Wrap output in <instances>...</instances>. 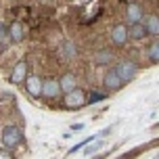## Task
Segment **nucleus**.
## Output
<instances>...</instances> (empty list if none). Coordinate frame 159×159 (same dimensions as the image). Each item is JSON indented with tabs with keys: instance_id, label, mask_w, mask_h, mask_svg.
<instances>
[{
	"instance_id": "1",
	"label": "nucleus",
	"mask_w": 159,
	"mask_h": 159,
	"mask_svg": "<svg viewBox=\"0 0 159 159\" xmlns=\"http://www.w3.org/2000/svg\"><path fill=\"white\" fill-rule=\"evenodd\" d=\"M0 140H2V144H4L7 149H15V147L21 144L23 134H21V130H19L17 126L8 124V126L2 128V132H0Z\"/></svg>"
},
{
	"instance_id": "2",
	"label": "nucleus",
	"mask_w": 159,
	"mask_h": 159,
	"mask_svg": "<svg viewBox=\"0 0 159 159\" xmlns=\"http://www.w3.org/2000/svg\"><path fill=\"white\" fill-rule=\"evenodd\" d=\"M115 71H117V75L121 78L124 84L126 82H132L138 75V63H134V61H119L115 65Z\"/></svg>"
},
{
	"instance_id": "3",
	"label": "nucleus",
	"mask_w": 159,
	"mask_h": 159,
	"mask_svg": "<svg viewBox=\"0 0 159 159\" xmlns=\"http://www.w3.org/2000/svg\"><path fill=\"white\" fill-rule=\"evenodd\" d=\"M65 107L67 109H80V107H84L88 103V96L84 90H80V88H73L71 92H67L65 94Z\"/></svg>"
},
{
	"instance_id": "4",
	"label": "nucleus",
	"mask_w": 159,
	"mask_h": 159,
	"mask_svg": "<svg viewBox=\"0 0 159 159\" xmlns=\"http://www.w3.org/2000/svg\"><path fill=\"white\" fill-rule=\"evenodd\" d=\"M42 88H44V80L40 78V75H27V80H25V90H27V94L32 96V98L42 96Z\"/></svg>"
},
{
	"instance_id": "5",
	"label": "nucleus",
	"mask_w": 159,
	"mask_h": 159,
	"mask_svg": "<svg viewBox=\"0 0 159 159\" xmlns=\"http://www.w3.org/2000/svg\"><path fill=\"white\" fill-rule=\"evenodd\" d=\"M121 78L117 75V71H115V67L113 69H107L105 71V75H103V86L109 90V92H115V90H119L121 88Z\"/></svg>"
},
{
	"instance_id": "6",
	"label": "nucleus",
	"mask_w": 159,
	"mask_h": 159,
	"mask_svg": "<svg viewBox=\"0 0 159 159\" xmlns=\"http://www.w3.org/2000/svg\"><path fill=\"white\" fill-rule=\"evenodd\" d=\"M130 40V32H128V25H115L111 30V42L113 46H126V42Z\"/></svg>"
},
{
	"instance_id": "7",
	"label": "nucleus",
	"mask_w": 159,
	"mask_h": 159,
	"mask_svg": "<svg viewBox=\"0 0 159 159\" xmlns=\"http://www.w3.org/2000/svg\"><path fill=\"white\" fill-rule=\"evenodd\" d=\"M63 92V88H61V82L55 78H48L44 80V88H42V96H46V98H59V94Z\"/></svg>"
},
{
	"instance_id": "8",
	"label": "nucleus",
	"mask_w": 159,
	"mask_h": 159,
	"mask_svg": "<svg viewBox=\"0 0 159 159\" xmlns=\"http://www.w3.org/2000/svg\"><path fill=\"white\" fill-rule=\"evenodd\" d=\"M27 67H30V65L25 63V61L15 63L13 71H11V84H15V86H19L21 82L25 84V80H27Z\"/></svg>"
},
{
	"instance_id": "9",
	"label": "nucleus",
	"mask_w": 159,
	"mask_h": 159,
	"mask_svg": "<svg viewBox=\"0 0 159 159\" xmlns=\"http://www.w3.org/2000/svg\"><path fill=\"white\" fill-rule=\"evenodd\" d=\"M128 32H130V40H136V42H140V40H144L147 36H149V32H147V25H144L143 21L130 23V25H128Z\"/></svg>"
},
{
	"instance_id": "10",
	"label": "nucleus",
	"mask_w": 159,
	"mask_h": 159,
	"mask_svg": "<svg viewBox=\"0 0 159 159\" xmlns=\"http://www.w3.org/2000/svg\"><path fill=\"white\" fill-rule=\"evenodd\" d=\"M143 15H144V11H143V7H140L138 2H130V4L126 7V19H128V23L143 21Z\"/></svg>"
},
{
	"instance_id": "11",
	"label": "nucleus",
	"mask_w": 159,
	"mask_h": 159,
	"mask_svg": "<svg viewBox=\"0 0 159 159\" xmlns=\"http://www.w3.org/2000/svg\"><path fill=\"white\" fill-rule=\"evenodd\" d=\"M8 32H11V40H13V42H21V40H25V36H27V27H25L21 21H15V23L8 27Z\"/></svg>"
},
{
	"instance_id": "12",
	"label": "nucleus",
	"mask_w": 159,
	"mask_h": 159,
	"mask_svg": "<svg viewBox=\"0 0 159 159\" xmlns=\"http://www.w3.org/2000/svg\"><path fill=\"white\" fill-rule=\"evenodd\" d=\"M113 59H115V55H113L109 48H98L96 55H94V61L98 65H109V63H113Z\"/></svg>"
},
{
	"instance_id": "13",
	"label": "nucleus",
	"mask_w": 159,
	"mask_h": 159,
	"mask_svg": "<svg viewBox=\"0 0 159 159\" xmlns=\"http://www.w3.org/2000/svg\"><path fill=\"white\" fill-rule=\"evenodd\" d=\"M61 88H63V92L67 94V92H71L73 88H78V78L73 75V73H65V75H61Z\"/></svg>"
},
{
	"instance_id": "14",
	"label": "nucleus",
	"mask_w": 159,
	"mask_h": 159,
	"mask_svg": "<svg viewBox=\"0 0 159 159\" xmlns=\"http://www.w3.org/2000/svg\"><path fill=\"white\" fill-rule=\"evenodd\" d=\"M144 25H147V32H149V36H155L157 38L159 36V15H149L147 17V21H144Z\"/></svg>"
},
{
	"instance_id": "15",
	"label": "nucleus",
	"mask_w": 159,
	"mask_h": 159,
	"mask_svg": "<svg viewBox=\"0 0 159 159\" xmlns=\"http://www.w3.org/2000/svg\"><path fill=\"white\" fill-rule=\"evenodd\" d=\"M61 57H63L65 61H71L78 57V46L73 44V42H63V46H61Z\"/></svg>"
},
{
	"instance_id": "16",
	"label": "nucleus",
	"mask_w": 159,
	"mask_h": 159,
	"mask_svg": "<svg viewBox=\"0 0 159 159\" xmlns=\"http://www.w3.org/2000/svg\"><path fill=\"white\" fill-rule=\"evenodd\" d=\"M147 55H149V61L159 63V36L151 42V46L147 48Z\"/></svg>"
},
{
	"instance_id": "17",
	"label": "nucleus",
	"mask_w": 159,
	"mask_h": 159,
	"mask_svg": "<svg viewBox=\"0 0 159 159\" xmlns=\"http://www.w3.org/2000/svg\"><path fill=\"white\" fill-rule=\"evenodd\" d=\"M103 98H107V94H103V92H96V90L88 92V105H96V103H101Z\"/></svg>"
},
{
	"instance_id": "18",
	"label": "nucleus",
	"mask_w": 159,
	"mask_h": 159,
	"mask_svg": "<svg viewBox=\"0 0 159 159\" xmlns=\"http://www.w3.org/2000/svg\"><path fill=\"white\" fill-rule=\"evenodd\" d=\"M94 138H96V136H90V138H86V140H82V143H78L75 147H71V149H69V155H71V153H75V151H80V149H82V147H86L88 143H92Z\"/></svg>"
},
{
	"instance_id": "19",
	"label": "nucleus",
	"mask_w": 159,
	"mask_h": 159,
	"mask_svg": "<svg viewBox=\"0 0 159 159\" xmlns=\"http://www.w3.org/2000/svg\"><path fill=\"white\" fill-rule=\"evenodd\" d=\"M86 147H88L86 149V157H88V155H94V153L101 149V143H92V144H86Z\"/></svg>"
},
{
	"instance_id": "20",
	"label": "nucleus",
	"mask_w": 159,
	"mask_h": 159,
	"mask_svg": "<svg viewBox=\"0 0 159 159\" xmlns=\"http://www.w3.org/2000/svg\"><path fill=\"white\" fill-rule=\"evenodd\" d=\"M0 40H11V32H8V27L0 23Z\"/></svg>"
},
{
	"instance_id": "21",
	"label": "nucleus",
	"mask_w": 159,
	"mask_h": 159,
	"mask_svg": "<svg viewBox=\"0 0 159 159\" xmlns=\"http://www.w3.org/2000/svg\"><path fill=\"white\" fill-rule=\"evenodd\" d=\"M82 128H84V126H82V124H73V126H71V130H73V132H75V130H82Z\"/></svg>"
}]
</instances>
